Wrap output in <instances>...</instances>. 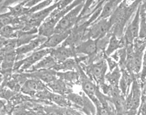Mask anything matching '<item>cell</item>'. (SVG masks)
I'll use <instances>...</instances> for the list:
<instances>
[{"label":"cell","instance_id":"obj_2","mask_svg":"<svg viewBox=\"0 0 146 115\" xmlns=\"http://www.w3.org/2000/svg\"><path fill=\"white\" fill-rule=\"evenodd\" d=\"M58 5L59 1L55 2L53 5L46 7V8L31 14L24 21L23 32L37 30V28H39L50 14L58 8Z\"/></svg>","mask_w":146,"mask_h":115},{"label":"cell","instance_id":"obj_16","mask_svg":"<svg viewBox=\"0 0 146 115\" xmlns=\"http://www.w3.org/2000/svg\"><path fill=\"white\" fill-rule=\"evenodd\" d=\"M57 63V61L51 55H47L33 66L31 72L42 70V69H54Z\"/></svg>","mask_w":146,"mask_h":115},{"label":"cell","instance_id":"obj_21","mask_svg":"<svg viewBox=\"0 0 146 115\" xmlns=\"http://www.w3.org/2000/svg\"><path fill=\"white\" fill-rule=\"evenodd\" d=\"M121 77V71L119 68L116 67L113 70L111 71L109 74H106L105 79L110 82L111 86L118 87Z\"/></svg>","mask_w":146,"mask_h":115},{"label":"cell","instance_id":"obj_4","mask_svg":"<svg viewBox=\"0 0 146 115\" xmlns=\"http://www.w3.org/2000/svg\"><path fill=\"white\" fill-rule=\"evenodd\" d=\"M111 27L108 22V19H102L93 23L86 31L83 40L88 38L94 40L100 39L109 33Z\"/></svg>","mask_w":146,"mask_h":115},{"label":"cell","instance_id":"obj_14","mask_svg":"<svg viewBox=\"0 0 146 115\" xmlns=\"http://www.w3.org/2000/svg\"><path fill=\"white\" fill-rule=\"evenodd\" d=\"M29 75L32 78H37L47 83H49L57 79V72L54 69H42V70L31 72Z\"/></svg>","mask_w":146,"mask_h":115},{"label":"cell","instance_id":"obj_5","mask_svg":"<svg viewBox=\"0 0 146 115\" xmlns=\"http://www.w3.org/2000/svg\"><path fill=\"white\" fill-rule=\"evenodd\" d=\"M51 50L52 49H50V48H44V49L40 50L34 51V53L29 56L28 57L16 62L15 64V68L16 69H19L21 71L27 70L31 67H33L34 64H36L43 58L48 55H50Z\"/></svg>","mask_w":146,"mask_h":115},{"label":"cell","instance_id":"obj_17","mask_svg":"<svg viewBox=\"0 0 146 115\" xmlns=\"http://www.w3.org/2000/svg\"><path fill=\"white\" fill-rule=\"evenodd\" d=\"M125 47H126V41H125L123 37L121 39H118L114 35L112 34L110 38L108 45L107 47V49L105 51V56L106 57H110L115 51L121 49Z\"/></svg>","mask_w":146,"mask_h":115},{"label":"cell","instance_id":"obj_24","mask_svg":"<svg viewBox=\"0 0 146 115\" xmlns=\"http://www.w3.org/2000/svg\"><path fill=\"white\" fill-rule=\"evenodd\" d=\"M39 87V83L34 79H29L24 83L23 87V92L26 93H32L37 90Z\"/></svg>","mask_w":146,"mask_h":115},{"label":"cell","instance_id":"obj_29","mask_svg":"<svg viewBox=\"0 0 146 115\" xmlns=\"http://www.w3.org/2000/svg\"><path fill=\"white\" fill-rule=\"evenodd\" d=\"M139 113L140 115H146V97L142 100Z\"/></svg>","mask_w":146,"mask_h":115},{"label":"cell","instance_id":"obj_26","mask_svg":"<svg viewBox=\"0 0 146 115\" xmlns=\"http://www.w3.org/2000/svg\"><path fill=\"white\" fill-rule=\"evenodd\" d=\"M50 99L53 102L58 104L59 106L64 107L68 106L69 103L68 100L65 99L63 95H59V94H52Z\"/></svg>","mask_w":146,"mask_h":115},{"label":"cell","instance_id":"obj_25","mask_svg":"<svg viewBox=\"0 0 146 115\" xmlns=\"http://www.w3.org/2000/svg\"><path fill=\"white\" fill-rule=\"evenodd\" d=\"M16 30L15 27L10 25L4 26L0 30V36L3 38H9L13 35Z\"/></svg>","mask_w":146,"mask_h":115},{"label":"cell","instance_id":"obj_3","mask_svg":"<svg viewBox=\"0 0 146 115\" xmlns=\"http://www.w3.org/2000/svg\"><path fill=\"white\" fill-rule=\"evenodd\" d=\"M85 2L83 1L81 4L75 7L62 17L55 28L54 34L70 30L74 27L77 24L80 14L82 11Z\"/></svg>","mask_w":146,"mask_h":115},{"label":"cell","instance_id":"obj_27","mask_svg":"<svg viewBox=\"0 0 146 115\" xmlns=\"http://www.w3.org/2000/svg\"><path fill=\"white\" fill-rule=\"evenodd\" d=\"M68 100L71 101L72 102L74 103V104H76V105L80 107H84L85 102V100L82 97L80 96L78 94L76 93H70L68 95Z\"/></svg>","mask_w":146,"mask_h":115},{"label":"cell","instance_id":"obj_19","mask_svg":"<svg viewBox=\"0 0 146 115\" xmlns=\"http://www.w3.org/2000/svg\"><path fill=\"white\" fill-rule=\"evenodd\" d=\"M78 65L77 62L75 60L72 58L68 59L64 62H60V63L56 65V66L53 69L55 71H72L76 68Z\"/></svg>","mask_w":146,"mask_h":115},{"label":"cell","instance_id":"obj_32","mask_svg":"<svg viewBox=\"0 0 146 115\" xmlns=\"http://www.w3.org/2000/svg\"><path fill=\"white\" fill-rule=\"evenodd\" d=\"M8 115H11V114H8Z\"/></svg>","mask_w":146,"mask_h":115},{"label":"cell","instance_id":"obj_9","mask_svg":"<svg viewBox=\"0 0 146 115\" xmlns=\"http://www.w3.org/2000/svg\"><path fill=\"white\" fill-rule=\"evenodd\" d=\"M75 54H83L88 57H93L96 55L98 51L96 40L88 38L87 40L82 41L80 43L74 48Z\"/></svg>","mask_w":146,"mask_h":115},{"label":"cell","instance_id":"obj_10","mask_svg":"<svg viewBox=\"0 0 146 115\" xmlns=\"http://www.w3.org/2000/svg\"><path fill=\"white\" fill-rule=\"evenodd\" d=\"M70 32L71 30L65 31V32L60 33L54 34L49 37L47 38L46 41L39 48H37L36 51L44 49V48H50V49L55 48L60 43L64 42V41L69 36Z\"/></svg>","mask_w":146,"mask_h":115},{"label":"cell","instance_id":"obj_20","mask_svg":"<svg viewBox=\"0 0 146 115\" xmlns=\"http://www.w3.org/2000/svg\"><path fill=\"white\" fill-rule=\"evenodd\" d=\"M49 87L55 93L59 95H64L67 92V87L65 82L62 79H55V81L48 83Z\"/></svg>","mask_w":146,"mask_h":115},{"label":"cell","instance_id":"obj_13","mask_svg":"<svg viewBox=\"0 0 146 115\" xmlns=\"http://www.w3.org/2000/svg\"><path fill=\"white\" fill-rule=\"evenodd\" d=\"M121 1H119V0H112V1H105L104 5H103L102 12H101L98 18L97 19L96 21L102 19H109L111 16L113 14L114 11H115L117 7L121 3Z\"/></svg>","mask_w":146,"mask_h":115},{"label":"cell","instance_id":"obj_22","mask_svg":"<svg viewBox=\"0 0 146 115\" xmlns=\"http://www.w3.org/2000/svg\"><path fill=\"white\" fill-rule=\"evenodd\" d=\"M16 53L15 51H7L5 55L4 60H3V68L5 69H11L14 66L16 58Z\"/></svg>","mask_w":146,"mask_h":115},{"label":"cell","instance_id":"obj_15","mask_svg":"<svg viewBox=\"0 0 146 115\" xmlns=\"http://www.w3.org/2000/svg\"><path fill=\"white\" fill-rule=\"evenodd\" d=\"M131 95H132V108L131 110L137 111V108L140 106L141 98V90L137 80L134 77L133 82L132 83L131 88Z\"/></svg>","mask_w":146,"mask_h":115},{"label":"cell","instance_id":"obj_31","mask_svg":"<svg viewBox=\"0 0 146 115\" xmlns=\"http://www.w3.org/2000/svg\"><path fill=\"white\" fill-rule=\"evenodd\" d=\"M137 115H140V114H139V112H138V113H137Z\"/></svg>","mask_w":146,"mask_h":115},{"label":"cell","instance_id":"obj_28","mask_svg":"<svg viewBox=\"0 0 146 115\" xmlns=\"http://www.w3.org/2000/svg\"><path fill=\"white\" fill-rule=\"evenodd\" d=\"M141 79L142 81H145L146 79V48L144 51L143 58H142V64L141 71Z\"/></svg>","mask_w":146,"mask_h":115},{"label":"cell","instance_id":"obj_11","mask_svg":"<svg viewBox=\"0 0 146 115\" xmlns=\"http://www.w3.org/2000/svg\"><path fill=\"white\" fill-rule=\"evenodd\" d=\"M55 60L58 62L59 63L64 62L68 59L75 57L76 56L74 48L61 45L56 48L52 49L50 53Z\"/></svg>","mask_w":146,"mask_h":115},{"label":"cell","instance_id":"obj_7","mask_svg":"<svg viewBox=\"0 0 146 115\" xmlns=\"http://www.w3.org/2000/svg\"><path fill=\"white\" fill-rule=\"evenodd\" d=\"M106 71V61L104 60H100L96 63L92 64L88 67V71L90 75L100 85L105 83Z\"/></svg>","mask_w":146,"mask_h":115},{"label":"cell","instance_id":"obj_8","mask_svg":"<svg viewBox=\"0 0 146 115\" xmlns=\"http://www.w3.org/2000/svg\"><path fill=\"white\" fill-rule=\"evenodd\" d=\"M80 69V76L81 82H82V89L84 92L87 95L90 99H91L93 102L95 103L96 106H97L100 104V101L96 95L97 89L96 86L94 84L90 79H89L86 76L85 74V73L82 70L81 68Z\"/></svg>","mask_w":146,"mask_h":115},{"label":"cell","instance_id":"obj_18","mask_svg":"<svg viewBox=\"0 0 146 115\" xmlns=\"http://www.w3.org/2000/svg\"><path fill=\"white\" fill-rule=\"evenodd\" d=\"M140 26L139 37L146 38V1H141L139 5Z\"/></svg>","mask_w":146,"mask_h":115},{"label":"cell","instance_id":"obj_12","mask_svg":"<svg viewBox=\"0 0 146 115\" xmlns=\"http://www.w3.org/2000/svg\"><path fill=\"white\" fill-rule=\"evenodd\" d=\"M46 37L40 35L37 36L34 39L31 40L29 43L17 48L15 50L16 53L17 55H24L32 51H36L46 41Z\"/></svg>","mask_w":146,"mask_h":115},{"label":"cell","instance_id":"obj_23","mask_svg":"<svg viewBox=\"0 0 146 115\" xmlns=\"http://www.w3.org/2000/svg\"><path fill=\"white\" fill-rule=\"evenodd\" d=\"M57 76H58L60 79L68 82H74L78 80L79 76L77 73L74 71H67L65 72H57Z\"/></svg>","mask_w":146,"mask_h":115},{"label":"cell","instance_id":"obj_30","mask_svg":"<svg viewBox=\"0 0 146 115\" xmlns=\"http://www.w3.org/2000/svg\"><path fill=\"white\" fill-rule=\"evenodd\" d=\"M7 42L5 41V39H2V37H0V49L2 48L3 47L5 46Z\"/></svg>","mask_w":146,"mask_h":115},{"label":"cell","instance_id":"obj_6","mask_svg":"<svg viewBox=\"0 0 146 115\" xmlns=\"http://www.w3.org/2000/svg\"><path fill=\"white\" fill-rule=\"evenodd\" d=\"M140 26V15L139 6L135 12V15L133 20L128 24L124 30L123 38L126 41V45L128 44H133L135 39L139 37V35Z\"/></svg>","mask_w":146,"mask_h":115},{"label":"cell","instance_id":"obj_1","mask_svg":"<svg viewBox=\"0 0 146 115\" xmlns=\"http://www.w3.org/2000/svg\"><path fill=\"white\" fill-rule=\"evenodd\" d=\"M83 1H73L70 5L64 9H61L58 6V8L50 14V16L39 27L38 30L39 35L48 38L53 35L55 27L62 17L75 7L81 4Z\"/></svg>","mask_w":146,"mask_h":115}]
</instances>
